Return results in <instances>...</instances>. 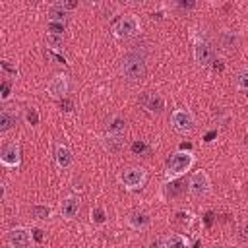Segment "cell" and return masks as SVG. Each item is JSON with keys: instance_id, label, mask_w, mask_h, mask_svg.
I'll list each match as a JSON object with an SVG mask.
<instances>
[{"instance_id": "obj_1", "label": "cell", "mask_w": 248, "mask_h": 248, "mask_svg": "<svg viewBox=\"0 0 248 248\" xmlns=\"http://www.w3.org/2000/svg\"><path fill=\"white\" fill-rule=\"evenodd\" d=\"M120 74L128 81H140V79H143L145 74H147L145 56L140 54V52H128V54H124V58L120 60Z\"/></svg>"}, {"instance_id": "obj_2", "label": "cell", "mask_w": 248, "mask_h": 248, "mask_svg": "<svg viewBox=\"0 0 248 248\" xmlns=\"http://www.w3.org/2000/svg\"><path fill=\"white\" fill-rule=\"evenodd\" d=\"M194 161H196V157H194L192 151H182V149L180 151H174L169 157V161H167V170H165L167 178L169 180H176L178 176H182L186 170L192 169Z\"/></svg>"}, {"instance_id": "obj_3", "label": "cell", "mask_w": 248, "mask_h": 248, "mask_svg": "<svg viewBox=\"0 0 248 248\" xmlns=\"http://www.w3.org/2000/svg\"><path fill=\"white\" fill-rule=\"evenodd\" d=\"M188 192H190V196L196 198V200L209 196V192H211V180H209V176H207L205 170H196V172H192V176H190V180H188Z\"/></svg>"}, {"instance_id": "obj_4", "label": "cell", "mask_w": 248, "mask_h": 248, "mask_svg": "<svg viewBox=\"0 0 248 248\" xmlns=\"http://www.w3.org/2000/svg\"><path fill=\"white\" fill-rule=\"evenodd\" d=\"M138 33H140V21H138L136 16H130V14L122 16V17L112 25V35H114L116 39H130V37H134V35H138Z\"/></svg>"}, {"instance_id": "obj_5", "label": "cell", "mask_w": 248, "mask_h": 248, "mask_svg": "<svg viewBox=\"0 0 248 248\" xmlns=\"http://www.w3.org/2000/svg\"><path fill=\"white\" fill-rule=\"evenodd\" d=\"M170 126L178 134H190L196 128V118L188 108H174L170 112Z\"/></svg>"}, {"instance_id": "obj_6", "label": "cell", "mask_w": 248, "mask_h": 248, "mask_svg": "<svg viewBox=\"0 0 248 248\" xmlns=\"http://www.w3.org/2000/svg\"><path fill=\"white\" fill-rule=\"evenodd\" d=\"M145 180H147V172L141 167H130L120 174V184L126 190H138L145 184Z\"/></svg>"}, {"instance_id": "obj_7", "label": "cell", "mask_w": 248, "mask_h": 248, "mask_svg": "<svg viewBox=\"0 0 248 248\" xmlns=\"http://www.w3.org/2000/svg\"><path fill=\"white\" fill-rule=\"evenodd\" d=\"M192 54H194V62L198 66H209L211 62H215V50H213L211 43L205 41V39H198L194 43V52Z\"/></svg>"}, {"instance_id": "obj_8", "label": "cell", "mask_w": 248, "mask_h": 248, "mask_svg": "<svg viewBox=\"0 0 248 248\" xmlns=\"http://www.w3.org/2000/svg\"><path fill=\"white\" fill-rule=\"evenodd\" d=\"M70 91V81H68V76L66 74H54L48 83H46V93L52 97V99H64Z\"/></svg>"}, {"instance_id": "obj_9", "label": "cell", "mask_w": 248, "mask_h": 248, "mask_svg": "<svg viewBox=\"0 0 248 248\" xmlns=\"http://www.w3.org/2000/svg\"><path fill=\"white\" fill-rule=\"evenodd\" d=\"M0 163L6 169H17L19 167V163H21V149H19V143L17 141H10V143H6L2 147Z\"/></svg>"}, {"instance_id": "obj_10", "label": "cell", "mask_w": 248, "mask_h": 248, "mask_svg": "<svg viewBox=\"0 0 248 248\" xmlns=\"http://www.w3.org/2000/svg\"><path fill=\"white\" fill-rule=\"evenodd\" d=\"M140 103L143 105V108L151 114H161L165 108H167V103H165V97L161 93H145L141 95Z\"/></svg>"}, {"instance_id": "obj_11", "label": "cell", "mask_w": 248, "mask_h": 248, "mask_svg": "<svg viewBox=\"0 0 248 248\" xmlns=\"http://www.w3.org/2000/svg\"><path fill=\"white\" fill-rule=\"evenodd\" d=\"M31 238H33V232H31L29 229H25V227H14V229L8 232V242H10L12 246H16V248H25V246H29Z\"/></svg>"}, {"instance_id": "obj_12", "label": "cell", "mask_w": 248, "mask_h": 248, "mask_svg": "<svg viewBox=\"0 0 248 248\" xmlns=\"http://www.w3.org/2000/svg\"><path fill=\"white\" fill-rule=\"evenodd\" d=\"M54 161H56L58 169H62V170L70 169L74 165V153H72V149L68 145H64V143H58L56 145V151H54Z\"/></svg>"}, {"instance_id": "obj_13", "label": "cell", "mask_w": 248, "mask_h": 248, "mask_svg": "<svg viewBox=\"0 0 248 248\" xmlns=\"http://www.w3.org/2000/svg\"><path fill=\"white\" fill-rule=\"evenodd\" d=\"M126 223H128V227L134 229V231H145V229H149V225H151V217H149V213H145V211H132V213L126 217Z\"/></svg>"}, {"instance_id": "obj_14", "label": "cell", "mask_w": 248, "mask_h": 248, "mask_svg": "<svg viewBox=\"0 0 248 248\" xmlns=\"http://www.w3.org/2000/svg\"><path fill=\"white\" fill-rule=\"evenodd\" d=\"M78 213H79V200L76 196H68L60 202V215L64 219L70 221V219L78 217Z\"/></svg>"}, {"instance_id": "obj_15", "label": "cell", "mask_w": 248, "mask_h": 248, "mask_svg": "<svg viewBox=\"0 0 248 248\" xmlns=\"http://www.w3.org/2000/svg\"><path fill=\"white\" fill-rule=\"evenodd\" d=\"M219 43L223 46V50L231 52V50H236L238 48V43H240V35L236 31H231V29H223L219 33Z\"/></svg>"}, {"instance_id": "obj_16", "label": "cell", "mask_w": 248, "mask_h": 248, "mask_svg": "<svg viewBox=\"0 0 248 248\" xmlns=\"http://www.w3.org/2000/svg\"><path fill=\"white\" fill-rule=\"evenodd\" d=\"M103 143H105V149L116 153V151H120L122 145H124V134H108V132H107L105 138H103Z\"/></svg>"}, {"instance_id": "obj_17", "label": "cell", "mask_w": 248, "mask_h": 248, "mask_svg": "<svg viewBox=\"0 0 248 248\" xmlns=\"http://www.w3.org/2000/svg\"><path fill=\"white\" fill-rule=\"evenodd\" d=\"M14 124H16V112H12V110L4 108V110L0 112V132H2V134H6L8 130H12V128H14Z\"/></svg>"}, {"instance_id": "obj_18", "label": "cell", "mask_w": 248, "mask_h": 248, "mask_svg": "<svg viewBox=\"0 0 248 248\" xmlns=\"http://www.w3.org/2000/svg\"><path fill=\"white\" fill-rule=\"evenodd\" d=\"M68 16H70V12H68V10H64L60 4H54V6H50V10H48V21L64 23Z\"/></svg>"}, {"instance_id": "obj_19", "label": "cell", "mask_w": 248, "mask_h": 248, "mask_svg": "<svg viewBox=\"0 0 248 248\" xmlns=\"http://www.w3.org/2000/svg\"><path fill=\"white\" fill-rule=\"evenodd\" d=\"M167 248H190V242L184 234L174 232V234L167 236Z\"/></svg>"}, {"instance_id": "obj_20", "label": "cell", "mask_w": 248, "mask_h": 248, "mask_svg": "<svg viewBox=\"0 0 248 248\" xmlns=\"http://www.w3.org/2000/svg\"><path fill=\"white\" fill-rule=\"evenodd\" d=\"M108 134H124L126 132V120L122 116H112L108 122Z\"/></svg>"}, {"instance_id": "obj_21", "label": "cell", "mask_w": 248, "mask_h": 248, "mask_svg": "<svg viewBox=\"0 0 248 248\" xmlns=\"http://www.w3.org/2000/svg\"><path fill=\"white\" fill-rule=\"evenodd\" d=\"M29 211H31V215L35 219H41V221H45V219H48L52 215V209L48 205H33Z\"/></svg>"}, {"instance_id": "obj_22", "label": "cell", "mask_w": 248, "mask_h": 248, "mask_svg": "<svg viewBox=\"0 0 248 248\" xmlns=\"http://www.w3.org/2000/svg\"><path fill=\"white\" fill-rule=\"evenodd\" d=\"M182 190H184V184H182V182H178V178H176V180H170V182H167V184H165V194H167V196H170V198L178 196Z\"/></svg>"}, {"instance_id": "obj_23", "label": "cell", "mask_w": 248, "mask_h": 248, "mask_svg": "<svg viewBox=\"0 0 248 248\" xmlns=\"http://www.w3.org/2000/svg\"><path fill=\"white\" fill-rule=\"evenodd\" d=\"M45 41H46V45H48L50 48H56V50H58V48L64 45V35H52V33H46Z\"/></svg>"}, {"instance_id": "obj_24", "label": "cell", "mask_w": 248, "mask_h": 248, "mask_svg": "<svg viewBox=\"0 0 248 248\" xmlns=\"http://www.w3.org/2000/svg\"><path fill=\"white\" fill-rule=\"evenodd\" d=\"M236 87L240 91H248V68H242L236 74Z\"/></svg>"}, {"instance_id": "obj_25", "label": "cell", "mask_w": 248, "mask_h": 248, "mask_svg": "<svg viewBox=\"0 0 248 248\" xmlns=\"http://www.w3.org/2000/svg\"><path fill=\"white\" fill-rule=\"evenodd\" d=\"M46 31L52 35H64V23H56V21H48Z\"/></svg>"}, {"instance_id": "obj_26", "label": "cell", "mask_w": 248, "mask_h": 248, "mask_svg": "<svg viewBox=\"0 0 248 248\" xmlns=\"http://www.w3.org/2000/svg\"><path fill=\"white\" fill-rule=\"evenodd\" d=\"M0 66H2V72H4V74H10L12 78H17V68H16V66H12V64H10V60H6V58H4V60L0 62Z\"/></svg>"}, {"instance_id": "obj_27", "label": "cell", "mask_w": 248, "mask_h": 248, "mask_svg": "<svg viewBox=\"0 0 248 248\" xmlns=\"http://www.w3.org/2000/svg\"><path fill=\"white\" fill-rule=\"evenodd\" d=\"M25 120H27V124L29 126H35L37 122H39V112H37V108H27V112H25Z\"/></svg>"}, {"instance_id": "obj_28", "label": "cell", "mask_w": 248, "mask_h": 248, "mask_svg": "<svg viewBox=\"0 0 248 248\" xmlns=\"http://www.w3.org/2000/svg\"><path fill=\"white\" fill-rule=\"evenodd\" d=\"M12 97V83L10 81H2V89H0V99L8 101Z\"/></svg>"}, {"instance_id": "obj_29", "label": "cell", "mask_w": 248, "mask_h": 248, "mask_svg": "<svg viewBox=\"0 0 248 248\" xmlns=\"http://www.w3.org/2000/svg\"><path fill=\"white\" fill-rule=\"evenodd\" d=\"M132 151H134L136 155H138V153L141 155V153H149V147H147L143 141H134V143H132Z\"/></svg>"}, {"instance_id": "obj_30", "label": "cell", "mask_w": 248, "mask_h": 248, "mask_svg": "<svg viewBox=\"0 0 248 248\" xmlns=\"http://www.w3.org/2000/svg\"><path fill=\"white\" fill-rule=\"evenodd\" d=\"M91 217H93V221H95V223H99V225H101V223H105V211H103L101 207H95V209L91 211Z\"/></svg>"}, {"instance_id": "obj_31", "label": "cell", "mask_w": 248, "mask_h": 248, "mask_svg": "<svg viewBox=\"0 0 248 248\" xmlns=\"http://www.w3.org/2000/svg\"><path fill=\"white\" fill-rule=\"evenodd\" d=\"M147 248H167V236L165 238H153V240H149Z\"/></svg>"}, {"instance_id": "obj_32", "label": "cell", "mask_w": 248, "mask_h": 248, "mask_svg": "<svg viewBox=\"0 0 248 248\" xmlns=\"http://www.w3.org/2000/svg\"><path fill=\"white\" fill-rule=\"evenodd\" d=\"M176 215L180 217L178 221H180V223H186V225H190V223H192V217H194L192 213H186V211H178Z\"/></svg>"}, {"instance_id": "obj_33", "label": "cell", "mask_w": 248, "mask_h": 248, "mask_svg": "<svg viewBox=\"0 0 248 248\" xmlns=\"http://www.w3.org/2000/svg\"><path fill=\"white\" fill-rule=\"evenodd\" d=\"M58 4H60L64 10H68V12L74 10V8H78V2H58Z\"/></svg>"}, {"instance_id": "obj_34", "label": "cell", "mask_w": 248, "mask_h": 248, "mask_svg": "<svg viewBox=\"0 0 248 248\" xmlns=\"http://www.w3.org/2000/svg\"><path fill=\"white\" fill-rule=\"evenodd\" d=\"M33 238H35L37 242H41V240H43V231H39V229H35V231H33Z\"/></svg>"}, {"instance_id": "obj_35", "label": "cell", "mask_w": 248, "mask_h": 248, "mask_svg": "<svg viewBox=\"0 0 248 248\" xmlns=\"http://www.w3.org/2000/svg\"><path fill=\"white\" fill-rule=\"evenodd\" d=\"M60 105H64V107H66L64 110H68V112L72 110V103H70V101H66V99H62V101H60Z\"/></svg>"}, {"instance_id": "obj_36", "label": "cell", "mask_w": 248, "mask_h": 248, "mask_svg": "<svg viewBox=\"0 0 248 248\" xmlns=\"http://www.w3.org/2000/svg\"><path fill=\"white\" fill-rule=\"evenodd\" d=\"M244 236H246V238H248V227H246V229H244Z\"/></svg>"}]
</instances>
